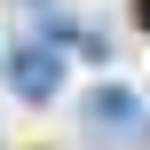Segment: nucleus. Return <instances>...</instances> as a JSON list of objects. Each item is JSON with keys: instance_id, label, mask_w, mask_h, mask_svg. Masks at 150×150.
Listing matches in <instances>:
<instances>
[{"instance_id": "2", "label": "nucleus", "mask_w": 150, "mask_h": 150, "mask_svg": "<svg viewBox=\"0 0 150 150\" xmlns=\"http://www.w3.org/2000/svg\"><path fill=\"white\" fill-rule=\"evenodd\" d=\"M87 119H95V127H134V95H127V87H103V95L87 103Z\"/></svg>"}, {"instance_id": "1", "label": "nucleus", "mask_w": 150, "mask_h": 150, "mask_svg": "<svg viewBox=\"0 0 150 150\" xmlns=\"http://www.w3.org/2000/svg\"><path fill=\"white\" fill-rule=\"evenodd\" d=\"M16 95H24V103H47V95H55V55H47V40L16 55Z\"/></svg>"}]
</instances>
